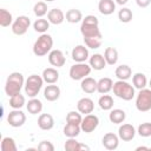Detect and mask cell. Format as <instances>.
Segmentation results:
<instances>
[{
    "instance_id": "obj_1",
    "label": "cell",
    "mask_w": 151,
    "mask_h": 151,
    "mask_svg": "<svg viewBox=\"0 0 151 151\" xmlns=\"http://www.w3.org/2000/svg\"><path fill=\"white\" fill-rule=\"evenodd\" d=\"M80 33L84 38H103L101 32L99 29L98 18L94 15H86L81 20Z\"/></svg>"
},
{
    "instance_id": "obj_2",
    "label": "cell",
    "mask_w": 151,
    "mask_h": 151,
    "mask_svg": "<svg viewBox=\"0 0 151 151\" xmlns=\"http://www.w3.org/2000/svg\"><path fill=\"white\" fill-rule=\"evenodd\" d=\"M24 76L20 72H13L7 77L6 84H5V92L8 97H12L14 94L20 93L22 86H25Z\"/></svg>"
},
{
    "instance_id": "obj_3",
    "label": "cell",
    "mask_w": 151,
    "mask_h": 151,
    "mask_svg": "<svg viewBox=\"0 0 151 151\" xmlns=\"http://www.w3.org/2000/svg\"><path fill=\"white\" fill-rule=\"evenodd\" d=\"M52 47H53V38L47 33H42L33 45V53L37 57H44L52 51Z\"/></svg>"
},
{
    "instance_id": "obj_4",
    "label": "cell",
    "mask_w": 151,
    "mask_h": 151,
    "mask_svg": "<svg viewBox=\"0 0 151 151\" xmlns=\"http://www.w3.org/2000/svg\"><path fill=\"white\" fill-rule=\"evenodd\" d=\"M112 90H113L114 96L126 101L131 100L134 97V86L129 84L126 80H118L113 83Z\"/></svg>"
},
{
    "instance_id": "obj_5",
    "label": "cell",
    "mask_w": 151,
    "mask_h": 151,
    "mask_svg": "<svg viewBox=\"0 0 151 151\" xmlns=\"http://www.w3.org/2000/svg\"><path fill=\"white\" fill-rule=\"evenodd\" d=\"M42 84H44L42 77L38 74H31L25 81V93L29 98H35L40 92Z\"/></svg>"
},
{
    "instance_id": "obj_6",
    "label": "cell",
    "mask_w": 151,
    "mask_h": 151,
    "mask_svg": "<svg viewBox=\"0 0 151 151\" xmlns=\"http://www.w3.org/2000/svg\"><path fill=\"white\" fill-rule=\"evenodd\" d=\"M136 107L140 112L151 110V88H142L136 98Z\"/></svg>"
},
{
    "instance_id": "obj_7",
    "label": "cell",
    "mask_w": 151,
    "mask_h": 151,
    "mask_svg": "<svg viewBox=\"0 0 151 151\" xmlns=\"http://www.w3.org/2000/svg\"><path fill=\"white\" fill-rule=\"evenodd\" d=\"M91 66L85 63H77L70 68V77L73 80H81L91 73Z\"/></svg>"
},
{
    "instance_id": "obj_8",
    "label": "cell",
    "mask_w": 151,
    "mask_h": 151,
    "mask_svg": "<svg viewBox=\"0 0 151 151\" xmlns=\"http://www.w3.org/2000/svg\"><path fill=\"white\" fill-rule=\"evenodd\" d=\"M31 25V20L26 15H19L12 24V32L15 35H22L27 32Z\"/></svg>"
},
{
    "instance_id": "obj_9",
    "label": "cell",
    "mask_w": 151,
    "mask_h": 151,
    "mask_svg": "<svg viewBox=\"0 0 151 151\" xmlns=\"http://www.w3.org/2000/svg\"><path fill=\"white\" fill-rule=\"evenodd\" d=\"M98 125H99V118L96 114L88 113V114H85V117L83 118L80 127H81V131H84L85 133H91L98 127Z\"/></svg>"
},
{
    "instance_id": "obj_10",
    "label": "cell",
    "mask_w": 151,
    "mask_h": 151,
    "mask_svg": "<svg viewBox=\"0 0 151 151\" xmlns=\"http://www.w3.org/2000/svg\"><path fill=\"white\" fill-rule=\"evenodd\" d=\"M7 122L11 126L13 127H20L25 124L26 122V114L20 111L19 109H14L13 111H11L7 116Z\"/></svg>"
},
{
    "instance_id": "obj_11",
    "label": "cell",
    "mask_w": 151,
    "mask_h": 151,
    "mask_svg": "<svg viewBox=\"0 0 151 151\" xmlns=\"http://www.w3.org/2000/svg\"><path fill=\"white\" fill-rule=\"evenodd\" d=\"M136 136V129L131 124H123L118 129V137L124 142H130Z\"/></svg>"
},
{
    "instance_id": "obj_12",
    "label": "cell",
    "mask_w": 151,
    "mask_h": 151,
    "mask_svg": "<svg viewBox=\"0 0 151 151\" xmlns=\"http://www.w3.org/2000/svg\"><path fill=\"white\" fill-rule=\"evenodd\" d=\"M71 55H72V59H73L76 63H85V61L88 59V57H90L88 50H87V47L84 46V45H78V46H76V47L72 50Z\"/></svg>"
},
{
    "instance_id": "obj_13",
    "label": "cell",
    "mask_w": 151,
    "mask_h": 151,
    "mask_svg": "<svg viewBox=\"0 0 151 151\" xmlns=\"http://www.w3.org/2000/svg\"><path fill=\"white\" fill-rule=\"evenodd\" d=\"M48 61L54 67H63L66 63V58L60 50H52L48 53Z\"/></svg>"
},
{
    "instance_id": "obj_14",
    "label": "cell",
    "mask_w": 151,
    "mask_h": 151,
    "mask_svg": "<svg viewBox=\"0 0 151 151\" xmlns=\"http://www.w3.org/2000/svg\"><path fill=\"white\" fill-rule=\"evenodd\" d=\"M101 143H103V146L107 150H116L119 145V137L112 132H109V133H105L103 139H101Z\"/></svg>"
},
{
    "instance_id": "obj_15",
    "label": "cell",
    "mask_w": 151,
    "mask_h": 151,
    "mask_svg": "<svg viewBox=\"0 0 151 151\" xmlns=\"http://www.w3.org/2000/svg\"><path fill=\"white\" fill-rule=\"evenodd\" d=\"M77 109L80 113H84V114H88V113H92L93 110H94V103L91 98H87V97H84L81 99L78 100L77 103Z\"/></svg>"
},
{
    "instance_id": "obj_16",
    "label": "cell",
    "mask_w": 151,
    "mask_h": 151,
    "mask_svg": "<svg viewBox=\"0 0 151 151\" xmlns=\"http://www.w3.org/2000/svg\"><path fill=\"white\" fill-rule=\"evenodd\" d=\"M47 20L53 25H60L65 20V14L60 8H52L47 13Z\"/></svg>"
},
{
    "instance_id": "obj_17",
    "label": "cell",
    "mask_w": 151,
    "mask_h": 151,
    "mask_svg": "<svg viewBox=\"0 0 151 151\" xmlns=\"http://www.w3.org/2000/svg\"><path fill=\"white\" fill-rule=\"evenodd\" d=\"M44 97L48 101H55L60 97V88L57 85L50 84L44 88Z\"/></svg>"
},
{
    "instance_id": "obj_18",
    "label": "cell",
    "mask_w": 151,
    "mask_h": 151,
    "mask_svg": "<svg viewBox=\"0 0 151 151\" xmlns=\"http://www.w3.org/2000/svg\"><path fill=\"white\" fill-rule=\"evenodd\" d=\"M38 126L41 130L48 131L54 126V119L50 113H42L38 118Z\"/></svg>"
},
{
    "instance_id": "obj_19",
    "label": "cell",
    "mask_w": 151,
    "mask_h": 151,
    "mask_svg": "<svg viewBox=\"0 0 151 151\" xmlns=\"http://www.w3.org/2000/svg\"><path fill=\"white\" fill-rule=\"evenodd\" d=\"M90 66L96 71L104 70L105 66H106V60H105L104 55H101L99 53H96V54L91 55L90 57Z\"/></svg>"
},
{
    "instance_id": "obj_20",
    "label": "cell",
    "mask_w": 151,
    "mask_h": 151,
    "mask_svg": "<svg viewBox=\"0 0 151 151\" xmlns=\"http://www.w3.org/2000/svg\"><path fill=\"white\" fill-rule=\"evenodd\" d=\"M97 85H98V81L91 77H85L84 79H81V83H80L81 90L88 94L97 91Z\"/></svg>"
},
{
    "instance_id": "obj_21",
    "label": "cell",
    "mask_w": 151,
    "mask_h": 151,
    "mask_svg": "<svg viewBox=\"0 0 151 151\" xmlns=\"http://www.w3.org/2000/svg\"><path fill=\"white\" fill-rule=\"evenodd\" d=\"M98 9L103 15H110L116 9V4L113 0H100L98 2Z\"/></svg>"
},
{
    "instance_id": "obj_22",
    "label": "cell",
    "mask_w": 151,
    "mask_h": 151,
    "mask_svg": "<svg viewBox=\"0 0 151 151\" xmlns=\"http://www.w3.org/2000/svg\"><path fill=\"white\" fill-rule=\"evenodd\" d=\"M42 79L47 84H54L59 79V72L53 67H47L42 71Z\"/></svg>"
},
{
    "instance_id": "obj_23",
    "label": "cell",
    "mask_w": 151,
    "mask_h": 151,
    "mask_svg": "<svg viewBox=\"0 0 151 151\" xmlns=\"http://www.w3.org/2000/svg\"><path fill=\"white\" fill-rule=\"evenodd\" d=\"M113 87V81L111 78H101L98 80V85H97V91L101 94H106L109 93Z\"/></svg>"
},
{
    "instance_id": "obj_24",
    "label": "cell",
    "mask_w": 151,
    "mask_h": 151,
    "mask_svg": "<svg viewBox=\"0 0 151 151\" xmlns=\"http://www.w3.org/2000/svg\"><path fill=\"white\" fill-rule=\"evenodd\" d=\"M66 151H80V150H90V147L85 144L79 143L74 138H68L64 145Z\"/></svg>"
},
{
    "instance_id": "obj_25",
    "label": "cell",
    "mask_w": 151,
    "mask_h": 151,
    "mask_svg": "<svg viewBox=\"0 0 151 151\" xmlns=\"http://www.w3.org/2000/svg\"><path fill=\"white\" fill-rule=\"evenodd\" d=\"M114 74L119 80H127L132 76V70L129 65H119L116 68Z\"/></svg>"
},
{
    "instance_id": "obj_26",
    "label": "cell",
    "mask_w": 151,
    "mask_h": 151,
    "mask_svg": "<svg viewBox=\"0 0 151 151\" xmlns=\"http://www.w3.org/2000/svg\"><path fill=\"white\" fill-rule=\"evenodd\" d=\"M125 118H126V113L124 110H120V109L111 110V112L109 114V119L113 124H122L125 120Z\"/></svg>"
},
{
    "instance_id": "obj_27",
    "label": "cell",
    "mask_w": 151,
    "mask_h": 151,
    "mask_svg": "<svg viewBox=\"0 0 151 151\" xmlns=\"http://www.w3.org/2000/svg\"><path fill=\"white\" fill-rule=\"evenodd\" d=\"M104 58L106 60V64L114 65L118 61V51L114 47H106L104 52Z\"/></svg>"
},
{
    "instance_id": "obj_28",
    "label": "cell",
    "mask_w": 151,
    "mask_h": 151,
    "mask_svg": "<svg viewBox=\"0 0 151 151\" xmlns=\"http://www.w3.org/2000/svg\"><path fill=\"white\" fill-rule=\"evenodd\" d=\"M26 107H27V111L31 114H38L42 110V103L39 99H37V98H31L28 100Z\"/></svg>"
},
{
    "instance_id": "obj_29",
    "label": "cell",
    "mask_w": 151,
    "mask_h": 151,
    "mask_svg": "<svg viewBox=\"0 0 151 151\" xmlns=\"http://www.w3.org/2000/svg\"><path fill=\"white\" fill-rule=\"evenodd\" d=\"M65 19L66 21H68L70 24H77L79 21L83 20V14L79 9H76V8H71L66 12V15H65Z\"/></svg>"
},
{
    "instance_id": "obj_30",
    "label": "cell",
    "mask_w": 151,
    "mask_h": 151,
    "mask_svg": "<svg viewBox=\"0 0 151 151\" xmlns=\"http://www.w3.org/2000/svg\"><path fill=\"white\" fill-rule=\"evenodd\" d=\"M81 131V127L80 125H77V124H70L67 123L64 127V134L68 138H76Z\"/></svg>"
},
{
    "instance_id": "obj_31",
    "label": "cell",
    "mask_w": 151,
    "mask_h": 151,
    "mask_svg": "<svg viewBox=\"0 0 151 151\" xmlns=\"http://www.w3.org/2000/svg\"><path fill=\"white\" fill-rule=\"evenodd\" d=\"M132 84L138 90H142V88H145V86L147 85V79H146V76L144 73H136L133 77H132Z\"/></svg>"
},
{
    "instance_id": "obj_32",
    "label": "cell",
    "mask_w": 151,
    "mask_h": 151,
    "mask_svg": "<svg viewBox=\"0 0 151 151\" xmlns=\"http://www.w3.org/2000/svg\"><path fill=\"white\" fill-rule=\"evenodd\" d=\"M98 104H99V107L104 111H109L113 107V98L109 94H103L99 100H98Z\"/></svg>"
},
{
    "instance_id": "obj_33",
    "label": "cell",
    "mask_w": 151,
    "mask_h": 151,
    "mask_svg": "<svg viewBox=\"0 0 151 151\" xmlns=\"http://www.w3.org/2000/svg\"><path fill=\"white\" fill-rule=\"evenodd\" d=\"M50 21L46 20V19H37L34 22H33V28L35 32H39V33H45L48 28H50Z\"/></svg>"
},
{
    "instance_id": "obj_34",
    "label": "cell",
    "mask_w": 151,
    "mask_h": 151,
    "mask_svg": "<svg viewBox=\"0 0 151 151\" xmlns=\"http://www.w3.org/2000/svg\"><path fill=\"white\" fill-rule=\"evenodd\" d=\"M12 24H13L12 14L6 8H1L0 9V25L2 27H7V26H9Z\"/></svg>"
},
{
    "instance_id": "obj_35",
    "label": "cell",
    "mask_w": 151,
    "mask_h": 151,
    "mask_svg": "<svg viewBox=\"0 0 151 151\" xmlns=\"http://www.w3.org/2000/svg\"><path fill=\"white\" fill-rule=\"evenodd\" d=\"M1 151H17V144L13 138L11 137H4L1 140Z\"/></svg>"
},
{
    "instance_id": "obj_36",
    "label": "cell",
    "mask_w": 151,
    "mask_h": 151,
    "mask_svg": "<svg viewBox=\"0 0 151 151\" xmlns=\"http://www.w3.org/2000/svg\"><path fill=\"white\" fill-rule=\"evenodd\" d=\"M25 105V97L21 93L14 94L9 98V106L13 109H21Z\"/></svg>"
},
{
    "instance_id": "obj_37",
    "label": "cell",
    "mask_w": 151,
    "mask_h": 151,
    "mask_svg": "<svg viewBox=\"0 0 151 151\" xmlns=\"http://www.w3.org/2000/svg\"><path fill=\"white\" fill-rule=\"evenodd\" d=\"M132 17H133L132 11H131L130 8H127V7H123V8L119 9V12H118V19H119L122 22H124V24L130 22V21L132 20Z\"/></svg>"
},
{
    "instance_id": "obj_38",
    "label": "cell",
    "mask_w": 151,
    "mask_h": 151,
    "mask_svg": "<svg viewBox=\"0 0 151 151\" xmlns=\"http://www.w3.org/2000/svg\"><path fill=\"white\" fill-rule=\"evenodd\" d=\"M47 9H48V8H47V5H46V2H44V1L37 2V4L34 5V7H33L34 14H35L37 17H39V18L44 17L45 14H47V13H48Z\"/></svg>"
},
{
    "instance_id": "obj_39",
    "label": "cell",
    "mask_w": 151,
    "mask_h": 151,
    "mask_svg": "<svg viewBox=\"0 0 151 151\" xmlns=\"http://www.w3.org/2000/svg\"><path fill=\"white\" fill-rule=\"evenodd\" d=\"M81 120H83V117H81L80 112L71 111V112H68L67 116H66V122L70 123V124H77V125H80V124H81Z\"/></svg>"
},
{
    "instance_id": "obj_40",
    "label": "cell",
    "mask_w": 151,
    "mask_h": 151,
    "mask_svg": "<svg viewBox=\"0 0 151 151\" xmlns=\"http://www.w3.org/2000/svg\"><path fill=\"white\" fill-rule=\"evenodd\" d=\"M137 132L140 137H150L151 136V123H142L138 126Z\"/></svg>"
},
{
    "instance_id": "obj_41",
    "label": "cell",
    "mask_w": 151,
    "mask_h": 151,
    "mask_svg": "<svg viewBox=\"0 0 151 151\" xmlns=\"http://www.w3.org/2000/svg\"><path fill=\"white\" fill-rule=\"evenodd\" d=\"M85 46L88 48H99L101 45V38H84Z\"/></svg>"
},
{
    "instance_id": "obj_42",
    "label": "cell",
    "mask_w": 151,
    "mask_h": 151,
    "mask_svg": "<svg viewBox=\"0 0 151 151\" xmlns=\"http://www.w3.org/2000/svg\"><path fill=\"white\" fill-rule=\"evenodd\" d=\"M38 150H40V151H53L54 150V145L48 140H42L38 145Z\"/></svg>"
},
{
    "instance_id": "obj_43",
    "label": "cell",
    "mask_w": 151,
    "mask_h": 151,
    "mask_svg": "<svg viewBox=\"0 0 151 151\" xmlns=\"http://www.w3.org/2000/svg\"><path fill=\"white\" fill-rule=\"evenodd\" d=\"M136 2L140 8H145L151 4V0H136Z\"/></svg>"
},
{
    "instance_id": "obj_44",
    "label": "cell",
    "mask_w": 151,
    "mask_h": 151,
    "mask_svg": "<svg viewBox=\"0 0 151 151\" xmlns=\"http://www.w3.org/2000/svg\"><path fill=\"white\" fill-rule=\"evenodd\" d=\"M127 1H129V0H116V2H117L118 5H122V6H123V5H125Z\"/></svg>"
},
{
    "instance_id": "obj_45",
    "label": "cell",
    "mask_w": 151,
    "mask_h": 151,
    "mask_svg": "<svg viewBox=\"0 0 151 151\" xmlns=\"http://www.w3.org/2000/svg\"><path fill=\"white\" fill-rule=\"evenodd\" d=\"M139 150H150V147H146V146H138L136 149V151H139Z\"/></svg>"
},
{
    "instance_id": "obj_46",
    "label": "cell",
    "mask_w": 151,
    "mask_h": 151,
    "mask_svg": "<svg viewBox=\"0 0 151 151\" xmlns=\"http://www.w3.org/2000/svg\"><path fill=\"white\" fill-rule=\"evenodd\" d=\"M149 86H150V88H151V79H150V81H149Z\"/></svg>"
},
{
    "instance_id": "obj_47",
    "label": "cell",
    "mask_w": 151,
    "mask_h": 151,
    "mask_svg": "<svg viewBox=\"0 0 151 151\" xmlns=\"http://www.w3.org/2000/svg\"><path fill=\"white\" fill-rule=\"evenodd\" d=\"M45 1H47V2H52V1H54V0H45Z\"/></svg>"
}]
</instances>
